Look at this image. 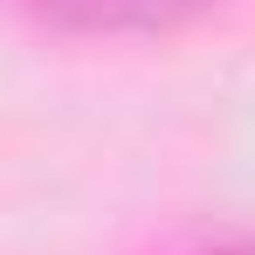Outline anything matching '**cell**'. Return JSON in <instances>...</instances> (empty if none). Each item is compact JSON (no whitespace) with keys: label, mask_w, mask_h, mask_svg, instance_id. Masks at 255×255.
I'll list each match as a JSON object with an SVG mask.
<instances>
[{"label":"cell","mask_w":255,"mask_h":255,"mask_svg":"<svg viewBox=\"0 0 255 255\" xmlns=\"http://www.w3.org/2000/svg\"><path fill=\"white\" fill-rule=\"evenodd\" d=\"M193 255H255V242H221V249H193Z\"/></svg>","instance_id":"2"},{"label":"cell","mask_w":255,"mask_h":255,"mask_svg":"<svg viewBox=\"0 0 255 255\" xmlns=\"http://www.w3.org/2000/svg\"><path fill=\"white\" fill-rule=\"evenodd\" d=\"M55 21L69 28H97V35H159L193 14H207L214 0H42Z\"/></svg>","instance_id":"1"}]
</instances>
